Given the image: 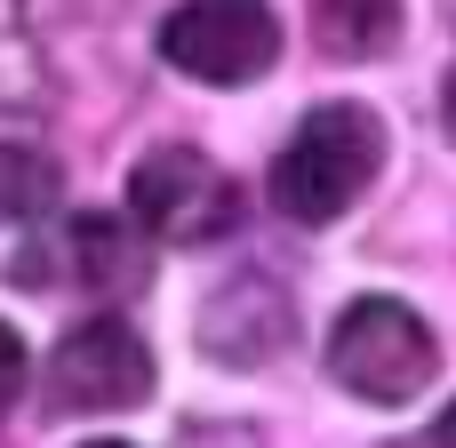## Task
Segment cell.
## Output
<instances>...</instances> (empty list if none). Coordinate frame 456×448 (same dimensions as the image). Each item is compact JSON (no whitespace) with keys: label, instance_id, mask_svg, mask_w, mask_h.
<instances>
[{"label":"cell","instance_id":"obj_1","mask_svg":"<svg viewBox=\"0 0 456 448\" xmlns=\"http://www.w3.org/2000/svg\"><path fill=\"white\" fill-rule=\"evenodd\" d=\"M377 168H385V120L353 96L313 104L273 160V208L289 224H337L377 184Z\"/></svg>","mask_w":456,"mask_h":448},{"label":"cell","instance_id":"obj_2","mask_svg":"<svg viewBox=\"0 0 456 448\" xmlns=\"http://www.w3.org/2000/svg\"><path fill=\"white\" fill-rule=\"evenodd\" d=\"M329 377L353 393V401H377V409H401L417 401L433 377H441V337L417 305L401 297H353L329 329Z\"/></svg>","mask_w":456,"mask_h":448},{"label":"cell","instance_id":"obj_3","mask_svg":"<svg viewBox=\"0 0 456 448\" xmlns=\"http://www.w3.org/2000/svg\"><path fill=\"white\" fill-rule=\"evenodd\" d=\"M128 224L168 240V248H200V240H224L240 224V192L232 176L192 152V144H152L136 168H128Z\"/></svg>","mask_w":456,"mask_h":448},{"label":"cell","instance_id":"obj_4","mask_svg":"<svg viewBox=\"0 0 456 448\" xmlns=\"http://www.w3.org/2000/svg\"><path fill=\"white\" fill-rule=\"evenodd\" d=\"M152 393V345L120 321L96 313L56 337L48 353V417H120Z\"/></svg>","mask_w":456,"mask_h":448},{"label":"cell","instance_id":"obj_5","mask_svg":"<svg viewBox=\"0 0 456 448\" xmlns=\"http://www.w3.org/2000/svg\"><path fill=\"white\" fill-rule=\"evenodd\" d=\"M160 56L208 88H248L281 56V16L273 0H184L160 24Z\"/></svg>","mask_w":456,"mask_h":448},{"label":"cell","instance_id":"obj_6","mask_svg":"<svg viewBox=\"0 0 456 448\" xmlns=\"http://www.w3.org/2000/svg\"><path fill=\"white\" fill-rule=\"evenodd\" d=\"M289 337H297V305L265 273H240L200 305V353L224 369H265V361H281Z\"/></svg>","mask_w":456,"mask_h":448},{"label":"cell","instance_id":"obj_7","mask_svg":"<svg viewBox=\"0 0 456 448\" xmlns=\"http://www.w3.org/2000/svg\"><path fill=\"white\" fill-rule=\"evenodd\" d=\"M144 265L152 257H144L136 224H120V216H72L64 224V281L120 297V289H144Z\"/></svg>","mask_w":456,"mask_h":448},{"label":"cell","instance_id":"obj_8","mask_svg":"<svg viewBox=\"0 0 456 448\" xmlns=\"http://www.w3.org/2000/svg\"><path fill=\"white\" fill-rule=\"evenodd\" d=\"M313 40L337 64H369L401 40V0H313Z\"/></svg>","mask_w":456,"mask_h":448},{"label":"cell","instance_id":"obj_9","mask_svg":"<svg viewBox=\"0 0 456 448\" xmlns=\"http://www.w3.org/2000/svg\"><path fill=\"white\" fill-rule=\"evenodd\" d=\"M48 192H56L48 160H40V152H16V144H0V224H24V216H40V208H48Z\"/></svg>","mask_w":456,"mask_h":448},{"label":"cell","instance_id":"obj_10","mask_svg":"<svg viewBox=\"0 0 456 448\" xmlns=\"http://www.w3.org/2000/svg\"><path fill=\"white\" fill-rule=\"evenodd\" d=\"M16 393H24V337L0 321V417L16 409Z\"/></svg>","mask_w":456,"mask_h":448},{"label":"cell","instance_id":"obj_11","mask_svg":"<svg viewBox=\"0 0 456 448\" xmlns=\"http://www.w3.org/2000/svg\"><path fill=\"white\" fill-rule=\"evenodd\" d=\"M16 24H24V0H0V48H16Z\"/></svg>","mask_w":456,"mask_h":448},{"label":"cell","instance_id":"obj_12","mask_svg":"<svg viewBox=\"0 0 456 448\" xmlns=\"http://www.w3.org/2000/svg\"><path fill=\"white\" fill-rule=\"evenodd\" d=\"M433 448H456V409L441 417V425H433Z\"/></svg>","mask_w":456,"mask_h":448},{"label":"cell","instance_id":"obj_13","mask_svg":"<svg viewBox=\"0 0 456 448\" xmlns=\"http://www.w3.org/2000/svg\"><path fill=\"white\" fill-rule=\"evenodd\" d=\"M441 120H449V136H456V64H449V96H441Z\"/></svg>","mask_w":456,"mask_h":448},{"label":"cell","instance_id":"obj_14","mask_svg":"<svg viewBox=\"0 0 456 448\" xmlns=\"http://www.w3.org/2000/svg\"><path fill=\"white\" fill-rule=\"evenodd\" d=\"M88 448H128V441H88Z\"/></svg>","mask_w":456,"mask_h":448}]
</instances>
